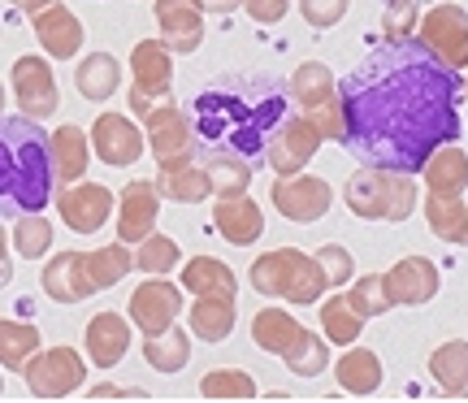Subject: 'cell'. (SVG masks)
I'll return each instance as SVG.
<instances>
[{"label": "cell", "mask_w": 468, "mask_h": 403, "mask_svg": "<svg viewBox=\"0 0 468 403\" xmlns=\"http://www.w3.org/2000/svg\"><path fill=\"white\" fill-rule=\"evenodd\" d=\"M144 122H148V152L156 156V165H178L196 156V122L174 96Z\"/></svg>", "instance_id": "52a82bcc"}, {"label": "cell", "mask_w": 468, "mask_h": 403, "mask_svg": "<svg viewBox=\"0 0 468 403\" xmlns=\"http://www.w3.org/2000/svg\"><path fill=\"white\" fill-rule=\"evenodd\" d=\"M183 317V291L165 282V273H156L152 282H139L131 295V321L144 334H165L174 321Z\"/></svg>", "instance_id": "8fae6325"}, {"label": "cell", "mask_w": 468, "mask_h": 403, "mask_svg": "<svg viewBox=\"0 0 468 403\" xmlns=\"http://www.w3.org/2000/svg\"><path fill=\"white\" fill-rule=\"evenodd\" d=\"M39 282H44V295L57 303H83L96 291L91 273H87V252H57L44 265Z\"/></svg>", "instance_id": "e0dca14e"}, {"label": "cell", "mask_w": 468, "mask_h": 403, "mask_svg": "<svg viewBox=\"0 0 468 403\" xmlns=\"http://www.w3.org/2000/svg\"><path fill=\"white\" fill-rule=\"evenodd\" d=\"M178 260H183V248H178L169 235H148L144 243H139V252H134V269H144L148 278L169 273Z\"/></svg>", "instance_id": "7bdbcfd3"}, {"label": "cell", "mask_w": 468, "mask_h": 403, "mask_svg": "<svg viewBox=\"0 0 468 403\" xmlns=\"http://www.w3.org/2000/svg\"><path fill=\"white\" fill-rule=\"evenodd\" d=\"M464 96H468V79H464Z\"/></svg>", "instance_id": "db71d44e"}, {"label": "cell", "mask_w": 468, "mask_h": 403, "mask_svg": "<svg viewBox=\"0 0 468 403\" xmlns=\"http://www.w3.org/2000/svg\"><path fill=\"white\" fill-rule=\"evenodd\" d=\"M243 0H200V9L204 14H234Z\"/></svg>", "instance_id": "816d5d0a"}, {"label": "cell", "mask_w": 468, "mask_h": 403, "mask_svg": "<svg viewBox=\"0 0 468 403\" xmlns=\"http://www.w3.org/2000/svg\"><path fill=\"white\" fill-rule=\"evenodd\" d=\"M308 113V122L321 131V139H335V143H347V104H343V96H330L325 104H317V109H303Z\"/></svg>", "instance_id": "ee69618b"}, {"label": "cell", "mask_w": 468, "mask_h": 403, "mask_svg": "<svg viewBox=\"0 0 468 403\" xmlns=\"http://www.w3.org/2000/svg\"><path fill=\"white\" fill-rule=\"evenodd\" d=\"M338 96L347 104V148L365 165L420 174L438 148L460 139V74L420 39H382Z\"/></svg>", "instance_id": "6da1fadb"}, {"label": "cell", "mask_w": 468, "mask_h": 403, "mask_svg": "<svg viewBox=\"0 0 468 403\" xmlns=\"http://www.w3.org/2000/svg\"><path fill=\"white\" fill-rule=\"evenodd\" d=\"M91 148L101 156L104 165H134L144 148H148V134L139 131L126 113H101L96 126H91Z\"/></svg>", "instance_id": "5bb4252c"}, {"label": "cell", "mask_w": 468, "mask_h": 403, "mask_svg": "<svg viewBox=\"0 0 468 403\" xmlns=\"http://www.w3.org/2000/svg\"><path fill=\"white\" fill-rule=\"evenodd\" d=\"M144 360L156 373H183L191 360V334L169 325L165 334H144Z\"/></svg>", "instance_id": "d6a6232c"}, {"label": "cell", "mask_w": 468, "mask_h": 403, "mask_svg": "<svg viewBox=\"0 0 468 403\" xmlns=\"http://www.w3.org/2000/svg\"><path fill=\"white\" fill-rule=\"evenodd\" d=\"M438 286H442V278H438V265L430 260V256H403L399 265L386 273V291H390V300H395V308H420V303H430L438 295Z\"/></svg>", "instance_id": "2e32d148"}, {"label": "cell", "mask_w": 468, "mask_h": 403, "mask_svg": "<svg viewBox=\"0 0 468 403\" xmlns=\"http://www.w3.org/2000/svg\"><path fill=\"white\" fill-rule=\"evenodd\" d=\"M321 334H325V343H335V347H351L356 338H360V330H365V317L351 308L347 295H330V300H321Z\"/></svg>", "instance_id": "836d02e7"}, {"label": "cell", "mask_w": 468, "mask_h": 403, "mask_svg": "<svg viewBox=\"0 0 468 403\" xmlns=\"http://www.w3.org/2000/svg\"><path fill=\"white\" fill-rule=\"evenodd\" d=\"M191 334L200 343H221L234 334V300H218V295H196L191 303Z\"/></svg>", "instance_id": "f546056e"}, {"label": "cell", "mask_w": 468, "mask_h": 403, "mask_svg": "<svg viewBox=\"0 0 468 403\" xmlns=\"http://www.w3.org/2000/svg\"><path fill=\"white\" fill-rule=\"evenodd\" d=\"M156 191H161V200L200 204L213 196V178H208V165H196V156H191L178 165H156Z\"/></svg>", "instance_id": "44dd1931"}, {"label": "cell", "mask_w": 468, "mask_h": 403, "mask_svg": "<svg viewBox=\"0 0 468 403\" xmlns=\"http://www.w3.org/2000/svg\"><path fill=\"white\" fill-rule=\"evenodd\" d=\"M430 373H434V382L442 395H468V343L464 338H452V343H442L434 355H430Z\"/></svg>", "instance_id": "4dcf8cb0"}, {"label": "cell", "mask_w": 468, "mask_h": 403, "mask_svg": "<svg viewBox=\"0 0 468 403\" xmlns=\"http://www.w3.org/2000/svg\"><path fill=\"white\" fill-rule=\"evenodd\" d=\"M213 226H218L221 239H230L234 248H251L256 239L265 235V213L261 204L248 200V196H226L213 208Z\"/></svg>", "instance_id": "ffe728a7"}, {"label": "cell", "mask_w": 468, "mask_h": 403, "mask_svg": "<svg viewBox=\"0 0 468 403\" xmlns=\"http://www.w3.org/2000/svg\"><path fill=\"white\" fill-rule=\"evenodd\" d=\"M113 191L104 183H69L61 196H57V213L74 235H96L109 213H113Z\"/></svg>", "instance_id": "4fadbf2b"}, {"label": "cell", "mask_w": 468, "mask_h": 403, "mask_svg": "<svg viewBox=\"0 0 468 403\" xmlns=\"http://www.w3.org/2000/svg\"><path fill=\"white\" fill-rule=\"evenodd\" d=\"M165 101H169V96H148V91H139V87H131V91H126V104L134 109V118H152V113H156Z\"/></svg>", "instance_id": "681fc988"}, {"label": "cell", "mask_w": 468, "mask_h": 403, "mask_svg": "<svg viewBox=\"0 0 468 403\" xmlns=\"http://www.w3.org/2000/svg\"><path fill=\"white\" fill-rule=\"evenodd\" d=\"M420 178L425 186L434 191V196H464L468 191V152L447 143V148H438L425 169H420Z\"/></svg>", "instance_id": "cb8c5ba5"}, {"label": "cell", "mask_w": 468, "mask_h": 403, "mask_svg": "<svg viewBox=\"0 0 468 403\" xmlns=\"http://www.w3.org/2000/svg\"><path fill=\"white\" fill-rule=\"evenodd\" d=\"M417 39L425 44V52L438 57L447 69H455V74L468 69V14H464V5L442 0V5H434L430 14H420Z\"/></svg>", "instance_id": "5b68a950"}, {"label": "cell", "mask_w": 468, "mask_h": 403, "mask_svg": "<svg viewBox=\"0 0 468 403\" xmlns=\"http://www.w3.org/2000/svg\"><path fill=\"white\" fill-rule=\"evenodd\" d=\"M382 174L386 169H378V165H360L347 178L343 200H347V208L356 213V217H365V221H382L386 217V183H382Z\"/></svg>", "instance_id": "d4e9b609"}, {"label": "cell", "mask_w": 468, "mask_h": 403, "mask_svg": "<svg viewBox=\"0 0 468 403\" xmlns=\"http://www.w3.org/2000/svg\"><path fill=\"white\" fill-rule=\"evenodd\" d=\"M52 134L39 131L35 118H5L0 126V196L5 213H44L52 200Z\"/></svg>", "instance_id": "3957f363"}, {"label": "cell", "mask_w": 468, "mask_h": 403, "mask_svg": "<svg viewBox=\"0 0 468 403\" xmlns=\"http://www.w3.org/2000/svg\"><path fill=\"white\" fill-rule=\"evenodd\" d=\"M183 286L191 295H218V300H234L239 295V278L230 265H221L218 256H196L183 265Z\"/></svg>", "instance_id": "4316f807"}, {"label": "cell", "mask_w": 468, "mask_h": 403, "mask_svg": "<svg viewBox=\"0 0 468 403\" xmlns=\"http://www.w3.org/2000/svg\"><path fill=\"white\" fill-rule=\"evenodd\" d=\"M338 387L347 390V395H373V390L382 387V360L368 352V347H356L351 343V352L338 355Z\"/></svg>", "instance_id": "1f68e13d"}, {"label": "cell", "mask_w": 468, "mask_h": 403, "mask_svg": "<svg viewBox=\"0 0 468 403\" xmlns=\"http://www.w3.org/2000/svg\"><path fill=\"white\" fill-rule=\"evenodd\" d=\"M208 178H213V196L226 200V196H248L251 186V165L234 152H208Z\"/></svg>", "instance_id": "d590c367"}, {"label": "cell", "mask_w": 468, "mask_h": 403, "mask_svg": "<svg viewBox=\"0 0 468 403\" xmlns=\"http://www.w3.org/2000/svg\"><path fill=\"white\" fill-rule=\"evenodd\" d=\"M131 87L148 91V96H169L174 87V61H169V48L161 39H144L131 48Z\"/></svg>", "instance_id": "7402d4cb"}, {"label": "cell", "mask_w": 468, "mask_h": 403, "mask_svg": "<svg viewBox=\"0 0 468 403\" xmlns=\"http://www.w3.org/2000/svg\"><path fill=\"white\" fill-rule=\"evenodd\" d=\"M282 365L295 373V377H317V373H325V365H330V347H325L321 334L303 330V334L282 352Z\"/></svg>", "instance_id": "f35d334b"}, {"label": "cell", "mask_w": 468, "mask_h": 403, "mask_svg": "<svg viewBox=\"0 0 468 403\" xmlns=\"http://www.w3.org/2000/svg\"><path fill=\"white\" fill-rule=\"evenodd\" d=\"M420 14L412 0H390L382 14V39H417Z\"/></svg>", "instance_id": "f6af8a7d"}, {"label": "cell", "mask_w": 468, "mask_h": 403, "mask_svg": "<svg viewBox=\"0 0 468 403\" xmlns=\"http://www.w3.org/2000/svg\"><path fill=\"white\" fill-rule=\"evenodd\" d=\"M248 282L261 295H273V300L286 303H317L325 295V286H330L317 256L300 252V248H273V252L256 256L248 269Z\"/></svg>", "instance_id": "277c9868"}, {"label": "cell", "mask_w": 468, "mask_h": 403, "mask_svg": "<svg viewBox=\"0 0 468 403\" xmlns=\"http://www.w3.org/2000/svg\"><path fill=\"white\" fill-rule=\"evenodd\" d=\"M425 221L442 243H468V204L460 196H425Z\"/></svg>", "instance_id": "83f0119b"}, {"label": "cell", "mask_w": 468, "mask_h": 403, "mask_svg": "<svg viewBox=\"0 0 468 403\" xmlns=\"http://www.w3.org/2000/svg\"><path fill=\"white\" fill-rule=\"evenodd\" d=\"M161 44L169 52H196L204 44V9L200 0H156L152 5Z\"/></svg>", "instance_id": "9a60e30c"}, {"label": "cell", "mask_w": 468, "mask_h": 403, "mask_svg": "<svg viewBox=\"0 0 468 403\" xmlns=\"http://www.w3.org/2000/svg\"><path fill=\"white\" fill-rule=\"evenodd\" d=\"M269 196H273V208H278L286 221L308 226V221L325 217V208L335 200V186L325 183V178H313V174H282Z\"/></svg>", "instance_id": "ba28073f"}, {"label": "cell", "mask_w": 468, "mask_h": 403, "mask_svg": "<svg viewBox=\"0 0 468 403\" xmlns=\"http://www.w3.org/2000/svg\"><path fill=\"white\" fill-rule=\"evenodd\" d=\"M200 395L213 403H226V399L243 403V399H256V382H251V373H243V369H213V373H204Z\"/></svg>", "instance_id": "60d3db41"}, {"label": "cell", "mask_w": 468, "mask_h": 403, "mask_svg": "<svg viewBox=\"0 0 468 403\" xmlns=\"http://www.w3.org/2000/svg\"><path fill=\"white\" fill-rule=\"evenodd\" d=\"M196 134L208 152H234V156H265L269 139L286 122V101L273 83L256 79H221L196 96Z\"/></svg>", "instance_id": "7a4b0ae2"}, {"label": "cell", "mask_w": 468, "mask_h": 403, "mask_svg": "<svg viewBox=\"0 0 468 403\" xmlns=\"http://www.w3.org/2000/svg\"><path fill=\"white\" fill-rule=\"evenodd\" d=\"M35 352H39V330L31 321H0V365L5 369H27Z\"/></svg>", "instance_id": "e575fe53"}, {"label": "cell", "mask_w": 468, "mask_h": 403, "mask_svg": "<svg viewBox=\"0 0 468 403\" xmlns=\"http://www.w3.org/2000/svg\"><path fill=\"white\" fill-rule=\"evenodd\" d=\"M52 161H57V183H79L87 174V161H91V139L83 134V126H57L52 134Z\"/></svg>", "instance_id": "484cf974"}, {"label": "cell", "mask_w": 468, "mask_h": 403, "mask_svg": "<svg viewBox=\"0 0 468 403\" xmlns=\"http://www.w3.org/2000/svg\"><path fill=\"white\" fill-rule=\"evenodd\" d=\"M291 96H295L303 109H317V104H325L330 96H338L335 69L321 66V61H303V66L291 74Z\"/></svg>", "instance_id": "74e56055"}, {"label": "cell", "mask_w": 468, "mask_h": 403, "mask_svg": "<svg viewBox=\"0 0 468 403\" xmlns=\"http://www.w3.org/2000/svg\"><path fill=\"white\" fill-rule=\"evenodd\" d=\"M91 399H148L144 390H126V387H91Z\"/></svg>", "instance_id": "f907efd6"}, {"label": "cell", "mask_w": 468, "mask_h": 403, "mask_svg": "<svg viewBox=\"0 0 468 403\" xmlns=\"http://www.w3.org/2000/svg\"><path fill=\"white\" fill-rule=\"evenodd\" d=\"M74 87H79L83 101L104 104L117 87H122V61H117L113 52H91V57H83L79 69H74Z\"/></svg>", "instance_id": "603a6c76"}, {"label": "cell", "mask_w": 468, "mask_h": 403, "mask_svg": "<svg viewBox=\"0 0 468 403\" xmlns=\"http://www.w3.org/2000/svg\"><path fill=\"white\" fill-rule=\"evenodd\" d=\"M27 387H31L35 399H66L87 382V360L74 347H39L31 355V365L22 369Z\"/></svg>", "instance_id": "8992f818"}, {"label": "cell", "mask_w": 468, "mask_h": 403, "mask_svg": "<svg viewBox=\"0 0 468 403\" xmlns=\"http://www.w3.org/2000/svg\"><path fill=\"white\" fill-rule=\"evenodd\" d=\"M351 308L360 313V317H382V313H390L395 308V300H390V291H386V273H365L360 282H351L347 291Z\"/></svg>", "instance_id": "b9f144b4"}, {"label": "cell", "mask_w": 468, "mask_h": 403, "mask_svg": "<svg viewBox=\"0 0 468 403\" xmlns=\"http://www.w3.org/2000/svg\"><path fill=\"white\" fill-rule=\"evenodd\" d=\"M14 96H17V109L27 118H48L61 109V91H57V74L44 57H17L14 61Z\"/></svg>", "instance_id": "9c48e42d"}, {"label": "cell", "mask_w": 468, "mask_h": 403, "mask_svg": "<svg viewBox=\"0 0 468 403\" xmlns=\"http://www.w3.org/2000/svg\"><path fill=\"white\" fill-rule=\"evenodd\" d=\"M300 334H303V325L291 317L286 308H261V313L251 317V343H256L261 352L282 355Z\"/></svg>", "instance_id": "f1b7e54d"}, {"label": "cell", "mask_w": 468, "mask_h": 403, "mask_svg": "<svg viewBox=\"0 0 468 403\" xmlns=\"http://www.w3.org/2000/svg\"><path fill=\"white\" fill-rule=\"evenodd\" d=\"M313 256H317V265H321V273H325V282H330V286L351 282V273H356V260H351L347 248H338V243H321Z\"/></svg>", "instance_id": "bcb514c9"}, {"label": "cell", "mask_w": 468, "mask_h": 403, "mask_svg": "<svg viewBox=\"0 0 468 403\" xmlns=\"http://www.w3.org/2000/svg\"><path fill=\"white\" fill-rule=\"evenodd\" d=\"M243 9L251 14L256 27H273V22H282L286 9H291V0H243Z\"/></svg>", "instance_id": "c3c4849f"}, {"label": "cell", "mask_w": 468, "mask_h": 403, "mask_svg": "<svg viewBox=\"0 0 468 403\" xmlns=\"http://www.w3.org/2000/svg\"><path fill=\"white\" fill-rule=\"evenodd\" d=\"M321 143H325V139H321V131L308 122V113H303V118H286L265 148L269 169H273L278 178H282V174H303V165L317 156Z\"/></svg>", "instance_id": "7c38bea8"}, {"label": "cell", "mask_w": 468, "mask_h": 403, "mask_svg": "<svg viewBox=\"0 0 468 403\" xmlns=\"http://www.w3.org/2000/svg\"><path fill=\"white\" fill-rule=\"evenodd\" d=\"M9 5H17V9H22V14H44V9H48V5H57V0H9Z\"/></svg>", "instance_id": "f5cc1de1"}, {"label": "cell", "mask_w": 468, "mask_h": 403, "mask_svg": "<svg viewBox=\"0 0 468 403\" xmlns=\"http://www.w3.org/2000/svg\"><path fill=\"white\" fill-rule=\"evenodd\" d=\"M134 269V252L131 243H109V248H96V252H87V273H91V282H96V291H109V286H117L126 273Z\"/></svg>", "instance_id": "8d00e7d4"}, {"label": "cell", "mask_w": 468, "mask_h": 403, "mask_svg": "<svg viewBox=\"0 0 468 403\" xmlns=\"http://www.w3.org/2000/svg\"><path fill=\"white\" fill-rule=\"evenodd\" d=\"M351 0H300V14L308 27H317V31H330V27H338L343 17H347Z\"/></svg>", "instance_id": "7dc6e473"}, {"label": "cell", "mask_w": 468, "mask_h": 403, "mask_svg": "<svg viewBox=\"0 0 468 403\" xmlns=\"http://www.w3.org/2000/svg\"><path fill=\"white\" fill-rule=\"evenodd\" d=\"M156 217H161V191L156 178H134L126 183V191L117 196V239L122 243H144L148 235H156Z\"/></svg>", "instance_id": "30bf717a"}, {"label": "cell", "mask_w": 468, "mask_h": 403, "mask_svg": "<svg viewBox=\"0 0 468 403\" xmlns=\"http://www.w3.org/2000/svg\"><path fill=\"white\" fill-rule=\"evenodd\" d=\"M31 27H35V39L44 44V52L57 57V61H69V57H79V48H83V22L69 14L61 0L48 5L44 14H35Z\"/></svg>", "instance_id": "ac0fdd59"}, {"label": "cell", "mask_w": 468, "mask_h": 403, "mask_svg": "<svg viewBox=\"0 0 468 403\" xmlns=\"http://www.w3.org/2000/svg\"><path fill=\"white\" fill-rule=\"evenodd\" d=\"M131 325L134 321H126L122 313H101V317L87 321V360L96 365V369H113L122 355L131 352Z\"/></svg>", "instance_id": "d6986e66"}, {"label": "cell", "mask_w": 468, "mask_h": 403, "mask_svg": "<svg viewBox=\"0 0 468 403\" xmlns=\"http://www.w3.org/2000/svg\"><path fill=\"white\" fill-rule=\"evenodd\" d=\"M52 248V221L44 213H22L14 221V252L22 260H39Z\"/></svg>", "instance_id": "ab89813d"}]
</instances>
